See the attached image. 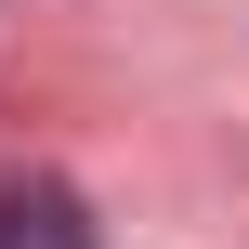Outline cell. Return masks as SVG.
Listing matches in <instances>:
<instances>
[{"mask_svg": "<svg viewBox=\"0 0 249 249\" xmlns=\"http://www.w3.org/2000/svg\"><path fill=\"white\" fill-rule=\"evenodd\" d=\"M0 249H105V236L53 171H0Z\"/></svg>", "mask_w": 249, "mask_h": 249, "instance_id": "cell-1", "label": "cell"}]
</instances>
